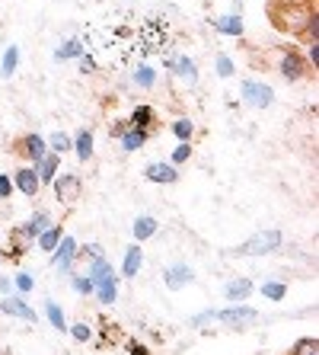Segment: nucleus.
I'll return each instance as SVG.
<instances>
[{
  "mask_svg": "<svg viewBox=\"0 0 319 355\" xmlns=\"http://www.w3.org/2000/svg\"><path fill=\"white\" fill-rule=\"evenodd\" d=\"M313 10H316V0H310V3H268V19L278 33L303 35Z\"/></svg>",
  "mask_w": 319,
  "mask_h": 355,
  "instance_id": "obj_1",
  "label": "nucleus"
},
{
  "mask_svg": "<svg viewBox=\"0 0 319 355\" xmlns=\"http://www.w3.org/2000/svg\"><path fill=\"white\" fill-rule=\"evenodd\" d=\"M275 67H278V74L287 83H297L310 74V64L303 58V51L297 49H275Z\"/></svg>",
  "mask_w": 319,
  "mask_h": 355,
  "instance_id": "obj_2",
  "label": "nucleus"
},
{
  "mask_svg": "<svg viewBox=\"0 0 319 355\" xmlns=\"http://www.w3.org/2000/svg\"><path fill=\"white\" fill-rule=\"evenodd\" d=\"M239 99L253 109H268L271 103H275V90H271V83L255 80V77H246V80L239 83Z\"/></svg>",
  "mask_w": 319,
  "mask_h": 355,
  "instance_id": "obj_3",
  "label": "nucleus"
},
{
  "mask_svg": "<svg viewBox=\"0 0 319 355\" xmlns=\"http://www.w3.org/2000/svg\"><path fill=\"white\" fill-rule=\"evenodd\" d=\"M281 240H284L281 231H255L237 253L239 257H268V253H275L281 247Z\"/></svg>",
  "mask_w": 319,
  "mask_h": 355,
  "instance_id": "obj_4",
  "label": "nucleus"
},
{
  "mask_svg": "<svg viewBox=\"0 0 319 355\" xmlns=\"http://www.w3.org/2000/svg\"><path fill=\"white\" fill-rule=\"evenodd\" d=\"M55 198H57V205H64V208H77V202L83 198V180L77 173H61L55 176Z\"/></svg>",
  "mask_w": 319,
  "mask_h": 355,
  "instance_id": "obj_5",
  "label": "nucleus"
},
{
  "mask_svg": "<svg viewBox=\"0 0 319 355\" xmlns=\"http://www.w3.org/2000/svg\"><path fill=\"white\" fill-rule=\"evenodd\" d=\"M259 320V311L255 307H246V304H233V307H224V311H214V323H224V327H249V323Z\"/></svg>",
  "mask_w": 319,
  "mask_h": 355,
  "instance_id": "obj_6",
  "label": "nucleus"
},
{
  "mask_svg": "<svg viewBox=\"0 0 319 355\" xmlns=\"http://www.w3.org/2000/svg\"><path fill=\"white\" fill-rule=\"evenodd\" d=\"M13 154H17V157L33 160V166H35L42 157H45V154H48V144H45V138H42V135L29 132V135H23V138L13 141Z\"/></svg>",
  "mask_w": 319,
  "mask_h": 355,
  "instance_id": "obj_7",
  "label": "nucleus"
},
{
  "mask_svg": "<svg viewBox=\"0 0 319 355\" xmlns=\"http://www.w3.org/2000/svg\"><path fill=\"white\" fill-rule=\"evenodd\" d=\"M77 243L74 237H61V243H57L55 250H51V269H57V272H64V275H71V269H74V263H77Z\"/></svg>",
  "mask_w": 319,
  "mask_h": 355,
  "instance_id": "obj_8",
  "label": "nucleus"
},
{
  "mask_svg": "<svg viewBox=\"0 0 319 355\" xmlns=\"http://www.w3.org/2000/svg\"><path fill=\"white\" fill-rule=\"evenodd\" d=\"M144 180L156 182V186H172V182H179V166H172L170 160H154L144 166Z\"/></svg>",
  "mask_w": 319,
  "mask_h": 355,
  "instance_id": "obj_9",
  "label": "nucleus"
},
{
  "mask_svg": "<svg viewBox=\"0 0 319 355\" xmlns=\"http://www.w3.org/2000/svg\"><path fill=\"white\" fill-rule=\"evenodd\" d=\"M163 282H166V288L170 291H182L185 285H192L195 282V269L185 263H172L163 269Z\"/></svg>",
  "mask_w": 319,
  "mask_h": 355,
  "instance_id": "obj_10",
  "label": "nucleus"
},
{
  "mask_svg": "<svg viewBox=\"0 0 319 355\" xmlns=\"http://www.w3.org/2000/svg\"><path fill=\"white\" fill-rule=\"evenodd\" d=\"M166 67H170L172 74L179 77L185 87H195V83H198V64H195V58H188V55H179V58H166Z\"/></svg>",
  "mask_w": 319,
  "mask_h": 355,
  "instance_id": "obj_11",
  "label": "nucleus"
},
{
  "mask_svg": "<svg viewBox=\"0 0 319 355\" xmlns=\"http://www.w3.org/2000/svg\"><path fill=\"white\" fill-rule=\"evenodd\" d=\"M13 189L23 192L26 198H35L42 192V182H39V173H35V166H23L13 173Z\"/></svg>",
  "mask_w": 319,
  "mask_h": 355,
  "instance_id": "obj_12",
  "label": "nucleus"
},
{
  "mask_svg": "<svg viewBox=\"0 0 319 355\" xmlns=\"http://www.w3.org/2000/svg\"><path fill=\"white\" fill-rule=\"evenodd\" d=\"M0 311H3L7 317H17V320H26V323H35V320H39V314H35L33 307L26 304L19 295H7V297H3Z\"/></svg>",
  "mask_w": 319,
  "mask_h": 355,
  "instance_id": "obj_13",
  "label": "nucleus"
},
{
  "mask_svg": "<svg viewBox=\"0 0 319 355\" xmlns=\"http://www.w3.org/2000/svg\"><path fill=\"white\" fill-rule=\"evenodd\" d=\"M48 224H51V215H48V211H33V218H29V221H26V224H19V227H17V234L26 240V243H29V247H33V243H35V237H39V234L45 231Z\"/></svg>",
  "mask_w": 319,
  "mask_h": 355,
  "instance_id": "obj_14",
  "label": "nucleus"
},
{
  "mask_svg": "<svg viewBox=\"0 0 319 355\" xmlns=\"http://www.w3.org/2000/svg\"><path fill=\"white\" fill-rule=\"evenodd\" d=\"M214 29H217L221 35H230V39H243V33H246L243 13L233 10V13H227V17H217L214 19Z\"/></svg>",
  "mask_w": 319,
  "mask_h": 355,
  "instance_id": "obj_15",
  "label": "nucleus"
},
{
  "mask_svg": "<svg viewBox=\"0 0 319 355\" xmlns=\"http://www.w3.org/2000/svg\"><path fill=\"white\" fill-rule=\"evenodd\" d=\"M71 150H74L83 164H86V160H93V154H96V138H93L90 128H80V132L71 138Z\"/></svg>",
  "mask_w": 319,
  "mask_h": 355,
  "instance_id": "obj_16",
  "label": "nucleus"
},
{
  "mask_svg": "<svg viewBox=\"0 0 319 355\" xmlns=\"http://www.w3.org/2000/svg\"><path fill=\"white\" fill-rule=\"evenodd\" d=\"M255 291V285L249 279H230L224 285V297H227L230 304H246V297Z\"/></svg>",
  "mask_w": 319,
  "mask_h": 355,
  "instance_id": "obj_17",
  "label": "nucleus"
},
{
  "mask_svg": "<svg viewBox=\"0 0 319 355\" xmlns=\"http://www.w3.org/2000/svg\"><path fill=\"white\" fill-rule=\"evenodd\" d=\"M93 297H96L102 307H112L115 297H118V275L102 279V282H93Z\"/></svg>",
  "mask_w": 319,
  "mask_h": 355,
  "instance_id": "obj_18",
  "label": "nucleus"
},
{
  "mask_svg": "<svg viewBox=\"0 0 319 355\" xmlns=\"http://www.w3.org/2000/svg\"><path fill=\"white\" fill-rule=\"evenodd\" d=\"M140 266H144V250H140V243H131L125 250V259H122V279L131 282L140 272Z\"/></svg>",
  "mask_w": 319,
  "mask_h": 355,
  "instance_id": "obj_19",
  "label": "nucleus"
},
{
  "mask_svg": "<svg viewBox=\"0 0 319 355\" xmlns=\"http://www.w3.org/2000/svg\"><path fill=\"white\" fill-rule=\"evenodd\" d=\"M57 166H61V154H55V150H48V154H45V157L35 164V173H39L42 186H51V182H55Z\"/></svg>",
  "mask_w": 319,
  "mask_h": 355,
  "instance_id": "obj_20",
  "label": "nucleus"
},
{
  "mask_svg": "<svg viewBox=\"0 0 319 355\" xmlns=\"http://www.w3.org/2000/svg\"><path fill=\"white\" fill-rule=\"evenodd\" d=\"M154 122H156V112H154V106H147V103L134 106L131 116H128V125H131V128H140V132H154Z\"/></svg>",
  "mask_w": 319,
  "mask_h": 355,
  "instance_id": "obj_21",
  "label": "nucleus"
},
{
  "mask_svg": "<svg viewBox=\"0 0 319 355\" xmlns=\"http://www.w3.org/2000/svg\"><path fill=\"white\" fill-rule=\"evenodd\" d=\"M156 231H160V221H156L154 215H140V218H134V224H131L134 243H144V240H150Z\"/></svg>",
  "mask_w": 319,
  "mask_h": 355,
  "instance_id": "obj_22",
  "label": "nucleus"
},
{
  "mask_svg": "<svg viewBox=\"0 0 319 355\" xmlns=\"http://www.w3.org/2000/svg\"><path fill=\"white\" fill-rule=\"evenodd\" d=\"M147 141H150V132H140V128H131V125H128V128H125V135L118 138V144H122L125 154H134V150H140Z\"/></svg>",
  "mask_w": 319,
  "mask_h": 355,
  "instance_id": "obj_23",
  "label": "nucleus"
},
{
  "mask_svg": "<svg viewBox=\"0 0 319 355\" xmlns=\"http://www.w3.org/2000/svg\"><path fill=\"white\" fill-rule=\"evenodd\" d=\"M61 237H64V227L51 221L48 227H45V231H42L39 237H35V247H39L42 253H51V250H55L57 243H61Z\"/></svg>",
  "mask_w": 319,
  "mask_h": 355,
  "instance_id": "obj_24",
  "label": "nucleus"
},
{
  "mask_svg": "<svg viewBox=\"0 0 319 355\" xmlns=\"http://www.w3.org/2000/svg\"><path fill=\"white\" fill-rule=\"evenodd\" d=\"M80 55H86V45H83V39H64L55 49V61H77Z\"/></svg>",
  "mask_w": 319,
  "mask_h": 355,
  "instance_id": "obj_25",
  "label": "nucleus"
},
{
  "mask_svg": "<svg viewBox=\"0 0 319 355\" xmlns=\"http://www.w3.org/2000/svg\"><path fill=\"white\" fill-rule=\"evenodd\" d=\"M42 307H45V320H48L57 333H67V327H71V323H67V317H64V307L57 304V301H51V297Z\"/></svg>",
  "mask_w": 319,
  "mask_h": 355,
  "instance_id": "obj_26",
  "label": "nucleus"
},
{
  "mask_svg": "<svg viewBox=\"0 0 319 355\" xmlns=\"http://www.w3.org/2000/svg\"><path fill=\"white\" fill-rule=\"evenodd\" d=\"M19 67V49L17 45H7L3 58H0V77H13Z\"/></svg>",
  "mask_w": 319,
  "mask_h": 355,
  "instance_id": "obj_27",
  "label": "nucleus"
},
{
  "mask_svg": "<svg viewBox=\"0 0 319 355\" xmlns=\"http://www.w3.org/2000/svg\"><path fill=\"white\" fill-rule=\"evenodd\" d=\"M134 87H140V90H154L156 87V71L150 64H140V67H134Z\"/></svg>",
  "mask_w": 319,
  "mask_h": 355,
  "instance_id": "obj_28",
  "label": "nucleus"
},
{
  "mask_svg": "<svg viewBox=\"0 0 319 355\" xmlns=\"http://www.w3.org/2000/svg\"><path fill=\"white\" fill-rule=\"evenodd\" d=\"M86 275H90L93 282H102V279H112L115 269H112V263H109V257H99V259H93V263H90Z\"/></svg>",
  "mask_w": 319,
  "mask_h": 355,
  "instance_id": "obj_29",
  "label": "nucleus"
},
{
  "mask_svg": "<svg viewBox=\"0 0 319 355\" xmlns=\"http://www.w3.org/2000/svg\"><path fill=\"white\" fill-rule=\"evenodd\" d=\"M29 250H33V247H29V243H26L17 231H10V237H7V259H23Z\"/></svg>",
  "mask_w": 319,
  "mask_h": 355,
  "instance_id": "obj_30",
  "label": "nucleus"
},
{
  "mask_svg": "<svg viewBox=\"0 0 319 355\" xmlns=\"http://www.w3.org/2000/svg\"><path fill=\"white\" fill-rule=\"evenodd\" d=\"M262 297L265 301H284L287 297V282H262Z\"/></svg>",
  "mask_w": 319,
  "mask_h": 355,
  "instance_id": "obj_31",
  "label": "nucleus"
},
{
  "mask_svg": "<svg viewBox=\"0 0 319 355\" xmlns=\"http://www.w3.org/2000/svg\"><path fill=\"white\" fill-rule=\"evenodd\" d=\"M170 132L176 135V141H192L195 138V122H192V119H176V122L170 125Z\"/></svg>",
  "mask_w": 319,
  "mask_h": 355,
  "instance_id": "obj_32",
  "label": "nucleus"
},
{
  "mask_svg": "<svg viewBox=\"0 0 319 355\" xmlns=\"http://www.w3.org/2000/svg\"><path fill=\"white\" fill-rule=\"evenodd\" d=\"M214 71H217V77H224V80H227V77L237 74V64H233V58H230L227 51H221V55L214 58Z\"/></svg>",
  "mask_w": 319,
  "mask_h": 355,
  "instance_id": "obj_33",
  "label": "nucleus"
},
{
  "mask_svg": "<svg viewBox=\"0 0 319 355\" xmlns=\"http://www.w3.org/2000/svg\"><path fill=\"white\" fill-rule=\"evenodd\" d=\"M192 154H195L192 141H179V144H176V150H172L170 164H172V166H182V164H188V160H192Z\"/></svg>",
  "mask_w": 319,
  "mask_h": 355,
  "instance_id": "obj_34",
  "label": "nucleus"
},
{
  "mask_svg": "<svg viewBox=\"0 0 319 355\" xmlns=\"http://www.w3.org/2000/svg\"><path fill=\"white\" fill-rule=\"evenodd\" d=\"M45 144L55 154H71V135H64V132H55L51 138H45Z\"/></svg>",
  "mask_w": 319,
  "mask_h": 355,
  "instance_id": "obj_35",
  "label": "nucleus"
},
{
  "mask_svg": "<svg viewBox=\"0 0 319 355\" xmlns=\"http://www.w3.org/2000/svg\"><path fill=\"white\" fill-rule=\"evenodd\" d=\"M291 355H319V339L316 336H303L294 343Z\"/></svg>",
  "mask_w": 319,
  "mask_h": 355,
  "instance_id": "obj_36",
  "label": "nucleus"
},
{
  "mask_svg": "<svg viewBox=\"0 0 319 355\" xmlns=\"http://www.w3.org/2000/svg\"><path fill=\"white\" fill-rule=\"evenodd\" d=\"M71 288L83 297H93V279L90 275H71Z\"/></svg>",
  "mask_w": 319,
  "mask_h": 355,
  "instance_id": "obj_37",
  "label": "nucleus"
},
{
  "mask_svg": "<svg viewBox=\"0 0 319 355\" xmlns=\"http://www.w3.org/2000/svg\"><path fill=\"white\" fill-rule=\"evenodd\" d=\"M106 257V250L99 247V243H83V247H77V259H86V263H93V259Z\"/></svg>",
  "mask_w": 319,
  "mask_h": 355,
  "instance_id": "obj_38",
  "label": "nucleus"
},
{
  "mask_svg": "<svg viewBox=\"0 0 319 355\" xmlns=\"http://www.w3.org/2000/svg\"><path fill=\"white\" fill-rule=\"evenodd\" d=\"M300 39L303 42H319V10H313V17H310V23H307V29H303Z\"/></svg>",
  "mask_w": 319,
  "mask_h": 355,
  "instance_id": "obj_39",
  "label": "nucleus"
},
{
  "mask_svg": "<svg viewBox=\"0 0 319 355\" xmlns=\"http://www.w3.org/2000/svg\"><path fill=\"white\" fill-rule=\"evenodd\" d=\"M13 288H17L19 295H29V291L35 288V279H33V275H29V272H19L17 279H13Z\"/></svg>",
  "mask_w": 319,
  "mask_h": 355,
  "instance_id": "obj_40",
  "label": "nucleus"
},
{
  "mask_svg": "<svg viewBox=\"0 0 319 355\" xmlns=\"http://www.w3.org/2000/svg\"><path fill=\"white\" fill-rule=\"evenodd\" d=\"M67 333H71L77 343H90L93 339V330L86 327V323H74V327H67Z\"/></svg>",
  "mask_w": 319,
  "mask_h": 355,
  "instance_id": "obj_41",
  "label": "nucleus"
},
{
  "mask_svg": "<svg viewBox=\"0 0 319 355\" xmlns=\"http://www.w3.org/2000/svg\"><path fill=\"white\" fill-rule=\"evenodd\" d=\"M303 58H307V64L316 71V67H319V42H307V51H303Z\"/></svg>",
  "mask_w": 319,
  "mask_h": 355,
  "instance_id": "obj_42",
  "label": "nucleus"
},
{
  "mask_svg": "<svg viewBox=\"0 0 319 355\" xmlns=\"http://www.w3.org/2000/svg\"><path fill=\"white\" fill-rule=\"evenodd\" d=\"M13 176H7V173H0V202H10V196H13Z\"/></svg>",
  "mask_w": 319,
  "mask_h": 355,
  "instance_id": "obj_43",
  "label": "nucleus"
},
{
  "mask_svg": "<svg viewBox=\"0 0 319 355\" xmlns=\"http://www.w3.org/2000/svg\"><path fill=\"white\" fill-rule=\"evenodd\" d=\"M77 61H80V71H83V74H96V61H93L90 55H80Z\"/></svg>",
  "mask_w": 319,
  "mask_h": 355,
  "instance_id": "obj_44",
  "label": "nucleus"
},
{
  "mask_svg": "<svg viewBox=\"0 0 319 355\" xmlns=\"http://www.w3.org/2000/svg\"><path fill=\"white\" fill-rule=\"evenodd\" d=\"M128 355H154V352H150V346H144V343H134V339H131V343H128Z\"/></svg>",
  "mask_w": 319,
  "mask_h": 355,
  "instance_id": "obj_45",
  "label": "nucleus"
},
{
  "mask_svg": "<svg viewBox=\"0 0 319 355\" xmlns=\"http://www.w3.org/2000/svg\"><path fill=\"white\" fill-rule=\"evenodd\" d=\"M125 128H128V122H112V128H109V138L118 141L125 135Z\"/></svg>",
  "mask_w": 319,
  "mask_h": 355,
  "instance_id": "obj_46",
  "label": "nucleus"
},
{
  "mask_svg": "<svg viewBox=\"0 0 319 355\" xmlns=\"http://www.w3.org/2000/svg\"><path fill=\"white\" fill-rule=\"evenodd\" d=\"M13 291H17V288H13V279H7V275H0V295L7 297V295H13Z\"/></svg>",
  "mask_w": 319,
  "mask_h": 355,
  "instance_id": "obj_47",
  "label": "nucleus"
},
{
  "mask_svg": "<svg viewBox=\"0 0 319 355\" xmlns=\"http://www.w3.org/2000/svg\"><path fill=\"white\" fill-rule=\"evenodd\" d=\"M271 3H310V0H271Z\"/></svg>",
  "mask_w": 319,
  "mask_h": 355,
  "instance_id": "obj_48",
  "label": "nucleus"
}]
</instances>
